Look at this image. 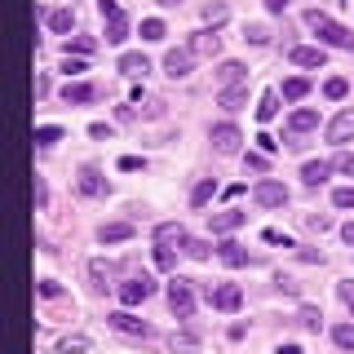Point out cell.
Listing matches in <instances>:
<instances>
[{"mask_svg":"<svg viewBox=\"0 0 354 354\" xmlns=\"http://www.w3.org/2000/svg\"><path fill=\"white\" fill-rule=\"evenodd\" d=\"M306 27L319 36V44H332V49H354V31L341 27L332 14H324V9H306Z\"/></svg>","mask_w":354,"mask_h":354,"instance_id":"6da1fadb","label":"cell"},{"mask_svg":"<svg viewBox=\"0 0 354 354\" xmlns=\"http://www.w3.org/2000/svg\"><path fill=\"white\" fill-rule=\"evenodd\" d=\"M106 324L115 328L120 337H133V341H147V337H151V324H147V319H138L129 306H124V310H111V315H106Z\"/></svg>","mask_w":354,"mask_h":354,"instance_id":"7a4b0ae2","label":"cell"},{"mask_svg":"<svg viewBox=\"0 0 354 354\" xmlns=\"http://www.w3.org/2000/svg\"><path fill=\"white\" fill-rule=\"evenodd\" d=\"M97 14H102V22H106V44H120L129 36V14L115 5V0H97Z\"/></svg>","mask_w":354,"mask_h":354,"instance_id":"3957f363","label":"cell"},{"mask_svg":"<svg viewBox=\"0 0 354 354\" xmlns=\"http://www.w3.org/2000/svg\"><path fill=\"white\" fill-rule=\"evenodd\" d=\"M204 297L213 301V310H221V315H235V310L243 306V288H239V283H217V288L208 283Z\"/></svg>","mask_w":354,"mask_h":354,"instance_id":"277c9868","label":"cell"},{"mask_svg":"<svg viewBox=\"0 0 354 354\" xmlns=\"http://www.w3.org/2000/svg\"><path fill=\"white\" fill-rule=\"evenodd\" d=\"M169 310H173L177 319H191L195 315V288L186 283V279H177V274L169 279Z\"/></svg>","mask_w":354,"mask_h":354,"instance_id":"5b68a950","label":"cell"},{"mask_svg":"<svg viewBox=\"0 0 354 354\" xmlns=\"http://www.w3.org/2000/svg\"><path fill=\"white\" fill-rule=\"evenodd\" d=\"M208 142H213V151H217V155H239V147H243V133H239L235 124H230V120H221V124H213Z\"/></svg>","mask_w":354,"mask_h":354,"instance_id":"8992f818","label":"cell"},{"mask_svg":"<svg viewBox=\"0 0 354 354\" xmlns=\"http://www.w3.org/2000/svg\"><path fill=\"white\" fill-rule=\"evenodd\" d=\"M115 292H120V301L133 310V306H142V301H147V297L155 292V279H151V274H133V279H124V283L115 288Z\"/></svg>","mask_w":354,"mask_h":354,"instance_id":"52a82bcc","label":"cell"},{"mask_svg":"<svg viewBox=\"0 0 354 354\" xmlns=\"http://www.w3.org/2000/svg\"><path fill=\"white\" fill-rule=\"evenodd\" d=\"M252 199H257L261 208H283L288 204V186L274 182V177H261V182L252 186Z\"/></svg>","mask_w":354,"mask_h":354,"instance_id":"ba28073f","label":"cell"},{"mask_svg":"<svg viewBox=\"0 0 354 354\" xmlns=\"http://www.w3.org/2000/svg\"><path fill=\"white\" fill-rule=\"evenodd\" d=\"M75 191L88 195V199H97V195H106V177L97 164H80V173H75Z\"/></svg>","mask_w":354,"mask_h":354,"instance_id":"9c48e42d","label":"cell"},{"mask_svg":"<svg viewBox=\"0 0 354 354\" xmlns=\"http://www.w3.org/2000/svg\"><path fill=\"white\" fill-rule=\"evenodd\" d=\"M319 129V111L315 106H297L292 115H288V147H292L301 133H315Z\"/></svg>","mask_w":354,"mask_h":354,"instance_id":"30bf717a","label":"cell"},{"mask_svg":"<svg viewBox=\"0 0 354 354\" xmlns=\"http://www.w3.org/2000/svg\"><path fill=\"white\" fill-rule=\"evenodd\" d=\"M191 66H195V49H191V44H182V49H169V53H164V71H169L173 80L191 75Z\"/></svg>","mask_w":354,"mask_h":354,"instance_id":"8fae6325","label":"cell"},{"mask_svg":"<svg viewBox=\"0 0 354 354\" xmlns=\"http://www.w3.org/2000/svg\"><path fill=\"white\" fill-rule=\"evenodd\" d=\"M288 62H292V66H324L328 49H324V44H292V49H288Z\"/></svg>","mask_w":354,"mask_h":354,"instance_id":"7c38bea8","label":"cell"},{"mask_svg":"<svg viewBox=\"0 0 354 354\" xmlns=\"http://www.w3.org/2000/svg\"><path fill=\"white\" fill-rule=\"evenodd\" d=\"M248 213L243 208H221V213H208V226H213V235H230V230H239Z\"/></svg>","mask_w":354,"mask_h":354,"instance_id":"4fadbf2b","label":"cell"},{"mask_svg":"<svg viewBox=\"0 0 354 354\" xmlns=\"http://www.w3.org/2000/svg\"><path fill=\"white\" fill-rule=\"evenodd\" d=\"M324 138H328V142H337V147H341V142H350V138H354V111H337V115L328 120Z\"/></svg>","mask_w":354,"mask_h":354,"instance_id":"5bb4252c","label":"cell"},{"mask_svg":"<svg viewBox=\"0 0 354 354\" xmlns=\"http://www.w3.org/2000/svg\"><path fill=\"white\" fill-rule=\"evenodd\" d=\"M155 243H160V248H186L191 235H186L182 221H164V226H155Z\"/></svg>","mask_w":354,"mask_h":354,"instance_id":"9a60e30c","label":"cell"},{"mask_svg":"<svg viewBox=\"0 0 354 354\" xmlns=\"http://www.w3.org/2000/svg\"><path fill=\"white\" fill-rule=\"evenodd\" d=\"M186 44H191V49H195V58H217V53H221V36H217L213 27L195 31V36L186 40Z\"/></svg>","mask_w":354,"mask_h":354,"instance_id":"2e32d148","label":"cell"},{"mask_svg":"<svg viewBox=\"0 0 354 354\" xmlns=\"http://www.w3.org/2000/svg\"><path fill=\"white\" fill-rule=\"evenodd\" d=\"M97 97V84H84V80H66L62 84V102L66 106H84V102H93Z\"/></svg>","mask_w":354,"mask_h":354,"instance_id":"e0dca14e","label":"cell"},{"mask_svg":"<svg viewBox=\"0 0 354 354\" xmlns=\"http://www.w3.org/2000/svg\"><path fill=\"white\" fill-rule=\"evenodd\" d=\"M235 84H248V71H243V62H217V88H235Z\"/></svg>","mask_w":354,"mask_h":354,"instance_id":"ac0fdd59","label":"cell"},{"mask_svg":"<svg viewBox=\"0 0 354 354\" xmlns=\"http://www.w3.org/2000/svg\"><path fill=\"white\" fill-rule=\"evenodd\" d=\"M133 239V221H106V226H97V243H124Z\"/></svg>","mask_w":354,"mask_h":354,"instance_id":"d6986e66","label":"cell"},{"mask_svg":"<svg viewBox=\"0 0 354 354\" xmlns=\"http://www.w3.org/2000/svg\"><path fill=\"white\" fill-rule=\"evenodd\" d=\"M147 71H151L147 53H120V75H129V80H142Z\"/></svg>","mask_w":354,"mask_h":354,"instance_id":"ffe728a7","label":"cell"},{"mask_svg":"<svg viewBox=\"0 0 354 354\" xmlns=\"http://www.w3.org/2000/svg\"><path fill=\"white\" fill-rule=\"evenodd\" d=\"M217 257L226 261V266H248V248H243V243H235V239H221V243H217Z\"/></svg>","mask_w":354,"mask_h":354,"instance_id":"44dd1931","label":"cell"},{"mask_svg":"<svg viewBox=\"0 0 354 354\" xmlns=\"http://www.w3.org/2000/svg\"><path fill=\"white\" fill-rule=\"evenodd\" d=\"M328 173H332L328 160H310V164H301V182H306V186H324Z\"/></svg>","mask_w":354,"mask_h":354,"instance_id":"7402d4cb","label":"cell"},{"mask_svg":"<svg viewBox=\"0 0 354 354\" xmlns=\"http://www.w3.org/2000/svg\"><path fill=\"white\" fill-rule=\"evenodd\" d=\"M217 102L226 106V111H239L243 102H248V84H235V88H221V93H217Z\"/></svg>","mask_w":354,"mask_h":354,"instance_id":"603a6c76","label":"cell"},{"mask_svg":"<svg viewBox=\"0 0 354 354\" xmlns=\"http://www.w3.org/2000/svg\"><path fill=\"white\" fill-rule=\"evenodd\" d=\"M306 93H310V80H306V75H288V80H283V97H288V102H301Z\"/></svg>","mask_w":354,"mask_h":354,"instance_id":"cb8c5ba5","label":"cell"},{"mask_svg":"<svg viewBox=\"0 0 354 354\" xmlns=\"http://www.w3.org/2000/svg\"><path fill=\"white\" fill-rule=\"evenodd\" d=\"M274 115H279V93H261L257 97V120H261V124H270Z\"/></svg>","mask_w":354,"mask_h":354,"instance_id":"d4e9b609","label":"cell"},{"mask_svg":"<svg viewBox=\"0 0 354 354\" xmlns=\"http://www.w3.org/2000/svg\"><path fill=\"white\" fill-rule=\"evenodd\" d=\"M213 195H217V182H213V177H199V182H195V191H191V204H195V208H204Z\"/></svg>","mask_w":354,"mask_h":354,"instance_id":"484cf974","label":"cell"},{"mask_svg":"<svg viewBox=\"0 0 354 354\" xmlns=\"http://www.w3.org/2000/svg\"><path fill=\"white\" fill-rule=\"evenodd\" d=\"M71 27H75V9H53V14H49V31H58V36H66Z\"/></svg>","mask_w":354,"mask_h":354,"instance_id":"4316f807","label":"cell"},{"mask_svg":"<svg viewBox=\"0 0 354 354\" xmlns=\"http://www.w3.org/2000/svg\"><path fill=\"white\" fill-rule=\"evenodd\" d=\"M346 93H350V80H346V75H328V80H324V97H332V102H341Z\"/></svg>","mask_w":354,"mask_h":354,"instance_id":"83f0119b","label":"cell"},{"mask_svg":"<svg viewBox=\"0 0 354 354\" xmlns=\"http://www.w3.org/2000/svg\"><path fill=\"white\" fill-rule=\"evenodd\" d=\"M88 279H93L97 292H106V288H111V266L106 261H88Z\"/></svg>","mask_w":354,"mask_h":354,"instance_id":"f1b7e54d","label":"cell"},{"mask_svg":"<svg viewBox=\"0 0 354 354\" xmlns=\"http://www.w3.org/2000/svg\"><path fill=\"white\" fill-rule=\"evenodd\" d=\"M62 142V124H36V147H53Z\"/></svg>","mask_w":354,"mask_h":354,"instance_id":"f546056e","label":"cell"},{"mask_svg":"<svg viewBox=\"0 0 354 354\" xmlns=\"http://www.w3.org/2000/svg\"><path fill=\"white\" fill-rule=\"evenodd\" d=\"M332 341H337L341 350H354V324H337L332 328Z\"/></svg>","mask_w":354,"mask_h":354,"instance_id":"4dcf8cb0","label":"cell"},{"mask_svg":"<svg viewBox=\"0 0 354 354\" xmlns=\"http://www.w3.org/2000/svg\"><path fill=\"white\" fill-rule=\"evenodd\" d=\"M88 346H93L88 337H62V341H58V350H62V354H84Z\"/></svg>","mask_w":354,"mask_h":354,"instance_id":"1f68e13d","label":"cell"},{"mask_svg":"<svg viewBox=\"0 0 354 354\" xmlns=\"http://www.w3.org/2000/svg\"><path fill=\"white\" fill-rule=\"evenodd\" d=\"M71 49H75V58H88V53L97 49V40H93V36H75L71 44H66V53H71Z\"/></svg>","mask_w":354,"mask_h":354,"instance_id":"d6a6232c","label":"cell"},{"mask_svg":"<svg viewBox=\"0 0 354 354\" xmlns=\"http://www.w3.org/2000/svg\"><path fill=\"white\" fill-rule=\"evenodd\" d=\"M142 40H164V18H142Z\"/></svg>","mask_w":354,"mask_h":354,"instance_id":"836d02e7","label":"cell"},{"mask_svg":"<svg viewBox=\"0 0 354 354\" xmlns=\"http://www.w3.org/2000/svg\"><path fill=\"white\" fill-rule=\"evenodd\" d=\"M204 18H208V22L217 27V22H226V18H230V9L221 5V0H208V5H204Z\"/></svg>","mask_w":354,"mask_h":354,"instance_id":"e575fe53","label":"cell"},{"mask_svg":"<svg viewBox=\"0 0 354 354\" xmlns=\"http://www.w3.org/2000/svg\"><path fill=\"white\" fill-rule=\"evenodd\" d=\"M186 252H191L195 261H208V257H213V243H208V239H191V243H186Z\"/></svg>","mask_w":354,"mask_h":354,"instance_id":"d590c367","label":"cell"},{"mask_svg":"<svg viewBox=\"0 0 354 354\" xmlns=\"http://www.w3.org/2000/svg\"><path fill=\"white\" fill-rule=\"evenodd\" d=\"M36 292L44 297V301H58V297H62V283H58V279H40Z\"/></svg>","mask_w":354,"mask_h":354,"instance_id":"8d00e7d4","label":"cell"},{"mask_svg":"<svg viewBox=\"0 0 354 354\" xmlns=\"http://www.w3.org/2000/svg\"><path fill=\"white\" fill-rule=\"evenodd\" d=\"M243 40H252V44H266V40H270V31H266L261 22H248V27H243Z\"/></svg>","mask_w":354,"mask_h":354,"instance_id":"74e56055","label":"cell"},{"mask_svg":"<svg viewBox=\"0 0 354 354\" xmlns=\"http://www.w3.org/2000/svg\"><path fill=\"white\" fill-rule=\"evenodd\" d=\"M155 266H160V270H173V266H177V252H173V248H160V243H155Z\"/></svg>","mask_w":354,"mask_h":354,"instance_id":"f35d334b","label":"cell"},{"mask_svg":"<svg viewBox=\"0 0 354 354\" xmlns=\"http://www.w3.org/2000/svg\"><path fill=\"white\" fill-rule=\"evenodd\" d=\"M306 226L315 230V235H324V230L332 226V217H328V213H306Z\"/></svg>","mask_w":354,"mask_h":354,"instance_id":"ab89813d","label":"cell"},{"mask_svg":"<svg viewBox=\"0 0 354 354\" xmlns=\"http://www.w3.org/2000/svg\"><path fill=\"white\" fill-rule=\"evenodd\" d=\"M332 204H337V208H354V186H337V191H332Z\"/></svg>","mask_w":354,"mask_h":354,"instance_id":"60d3db41","label":"cell"},{"mask_svg":"<svg viewBox=\"0 0 354 354\" xmlns=\"http://www.w3.org/2000/svg\"><path fill=\"white\" fill-rule=\"evenodd\" d=\"M115 169H120V173H138V169H147V160H142V155H120Z\"/></svg>","mask_w":354,"mask_h":354,"instance_id":"b9f144b4","label":"cell"},{"mask_svg":"<svg viewBox=\"0 0 354 354\" xmlns=\"http://www.w3.org/2000/svg\"><path fill=\"white\" fill-rule=\"evenodd\" d=\"M31 195H36V208L44 213V208H49V186H44V177H36V186H31Z\"/></svg>","mask_w":354,"mask_h":354,"instance_id":"7bdbcfd3","label":"cell"},{"mask_svg":"<svg viewBox=\"0 0 354 354\" xmlns=\"http://www.w3.org/2000/svg\"><path fill=\"white\" fill-rule=\"evenodd\" d=\"M319 319H324V315H319L315 306H301V324H306L310 332H319Z\"/></svg>","mask_w":354,"mask_h":354,"instance_id":"ee69618b","label":"cell"},{"mask_svg":"<svg viewBox=\"0 0 354 354\" xmlns=\"http://www.w3.org/2000/svg\"><path fill=\"white\" fill-rule=\"evenodd\" d=\"M243 164H248V169H257V173H266V169H270V164H266V151H252V155H243Z\"/></svg>","mask_w":354,"mask_h":354,"instance_id":"f6af8a7d","label":"cell"},{"mask_svg":"<svg viewBox=\"0 0 354 354\" xmlns=\"http://www.w3.org/2000/svg\"><path fill=\"white\" fill-rule=\"evenodd\" d=\"M332 169H337V173H354V155H350V151H341L337 160H332Z\"/></svg>","mask_w":354,"mask_h":354,"instance_id":"bcb514c9","label":"cell"},{"mask_svg":"<svg viewBox=\"0 0 354 354\" xmlns=\"http://www.w3.org/2000/svg\"><path fill=\"white\" fill-rule=\"evenodd\" d=\"M337 297L346 301L350 310H354V279H346V283H337Z\"/></svg>","mask_w":354,"mask_h":354,"instance_id":"7dc6e473","label":"cell"},{"mask_svg":"<svg viewBox=\"0 0 354 354\" xmlns=\"http://www.w3.org/2000/svg\"><path fill=\"white\" fill-rule=\"evenodd\" d=\"M62 71H66V75H75V71H84V58H71V53H66V58H62Z\"/></svg>","mask_w":354,"mask_h":354,"instance_id":"c3c4849f","label":"cell"},{"mask_svg":"<svg viewBox=\"0 0 354 354\" xmlns=\"http://www.w3.org/2000/svg\"><path fill=\"white\" fill-rule=\"evenodd\" d=\"M142 115H164V102H160V97H147V106H142Z\"/></svg>","mask_w":354,"mask_h":354,"instance_id":"681fc988","label":"cell"},{"mask_svg":"<svg viewBox=\"0 0 354 354\" xmlns=\"http://www.w3.org/2000/svg\"><path fill=\"white\" fill-rule=\"evenodd\" d=\"M173 350L177 354H195V341L191 337H173Z\"/></svg>","mask_w":354,"mask_h":354,"instance_id":"f907efd6","label":"cell"},{"mask_svg":"<svg viewBox=\"0 0 354 354\" xmlns=\"http://www.w3.org/2000/svg\"><path fill=\"white\" fill-rule=\"evenodd\" d=\"M88 138H97V142H111V124H88Z\"/></svg>","mask_w":354,"mask_h":354,"instance_id":"816d5d0a","label":"cell"},{"mask_svg":"<svg viewBox=\"0 0 354 354\" xmlns=\"http://www.w3.org/2000/svg\"><path fill=\"white\" fill-rule=\"evenodd\" d=\"M261 239H266V243H283V248H292V243H288V235H283V230H266Z\"/></svg>","mask_w":354,"mask_h":354,"instance_id":"f5cc1de1","label":"cell"},{"mask_svg":"<svg viewBox=\"0 0 354 354\" xmlns=\"http://www.w3.org/2000/svg\"><path fill=\"white\" fill-rule=\"evenodd\" d=\"M288 5L292 0H266V14H288Z\"/></svg>","mask_w":354,"mask_h":354,"instance_id":"db71d44e","label":"cell"},{"mask_svg":"<svg viewBox=\"0 0 354 354\" xmlns=\"http://www.w3.org/2000/svg\"><path fill=\"white\" fill-rule=\"evenodd\" d=\"M257 147H261V151H266V155H270V151H274V147H279V142H274V138H270V133H257Z\"/></svg>","mask_w":354,"mask_h":354,"instance_id":"11a10c76","label":"cell"},{"mask_svg":"<svg viewBox=\"0 0 354 354\" xmlns=\"http://www.w3.org/2000/svg\"><path fill=\"white\" fill-rule=\"evenodd\" d=\"M297 252H301V261H324V252H319V248H297Z\"/></svg>","mask_w":354,"mask_h":354,"instance_id":"9f6ffc18","label":"cell"},{"mask_svg":"<svg viewBox=\"0 0 354 354\" xmlns=\"http://www.w3.org/2000/svg\"><path fill=\"white\" fill-rule=\"evenodd\" d=\"M341 239H346L350 248H354V221H346V226H341Z\"/></svg>","mask_w":354,"mask_h":354,"instance_id":"6f0895ef","label":"cell"},{"mask_svg":"<svg viewBox=\"0 0 354 354\" xmlns=\"http://www.w3.org/2000/svg\"><path fill=\"white\" fill-rule=\"evenodd\" d=\"M274 354H301V350H297V346H292V341H283V346H279V350H274Z\"/></svg>","mask_w":354,"mask_h":354,"instance_id":"680465c9","label":"cell"},{"mask_svg":"<svg viewBox=\"0 0 354 354\" xmlns=\"http://www.w3.org/2000/svg\"><path fill=\"white\" fill-rule=\"evenodd\" d=\"M160 5H164V9H177V5H182V0H160Z\"/></svg>","mask_w":354,"mask_h":354,"instance_id":"91938a15","label":"cell"},{"mask_svg":"<svg viewBox=\"0 0 354 354\" xmlns=\"http://www.w3.org/2000/svg\"><path fill=\"white\" fill-rule=\"evenodd\" d=\"M350 5H354V0H350Z\"/></svg>","mask_w":354,"mask_h":354,"instance_id":"94428289","label":"cell"}]
</instances>
